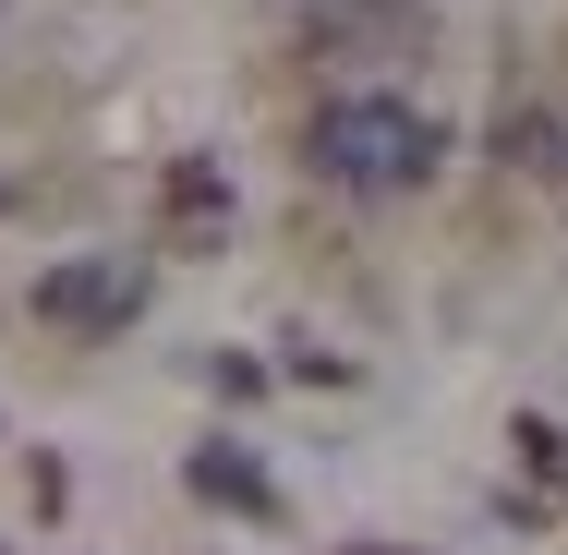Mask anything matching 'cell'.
<instances>
[{"instance_id":"cell-1","label":"cell","mask_w":568,"mask_h":555,"mask_svg":"<svg viewBox=\"0 0 568 555\" xmlns=\"http://www.w3.org/2000/svg\"><path fill=\"white\" fill-rule=\"evenodd\" d=\"M303 157H315L327 194H363V206H375V194H424V182H436V121L412 110V97H387V85H351V97L315 110Z\"/></svg>"},{"instance_id":"cell-2","label":"cell","mask_w":568,"mask_h":555,"mask_svg":"<svg viewBox=\"0 0 568 555\" xmlns=\"http://www.w3.org/2000/svg\"><path fill=\"white\" fill-rule=\"evenodd\" d=\"M37 315L61 338H121L133 315H145V266L133 254H85V266H49L37 278Z\"/></svg>"},{"instance_id":"cell-3","label":"cell","mask_w":568,"mask_h":555,"mask_svg":"<svg viewBox=\"0 0 568 555\" xmlns=\"http://www.w3.org/2000/svg\"><path fill=\"white\" fill-rule=\"evenodd\" d=\"M315 61H412L424 49V0H315Z\"/></svg>"},{"instance_id":"cell-4","label":"cell","mask_w":568,"mask_h":555,"mask_svg":"<svg viewBox=\"0 0 568 555\" xmlns=\"http://www.w3.org/2000/svg\"><path fill=\"white\" fill-rule=\"evenodd\" d=\"M194 495H206V507H230V520H278V483H266L242 446H194Z\"/></svg>"},{"instance_id":"cell-5","label":"cell","mask_w":568,"mask_h":555,"mask_svg":"<svg viewBox=\"0 0 568 555\" xmlns=\"http://www.w3.org/2000/svg\"><path fill=\"white\" fill-rule=\"evenodd\" d=\"M496 157H508L532 194H568V121H557V110H520L508 133H496Z\"/></svg>"},{"instance_id":"cell-6","label":"cell","mask_w":568,"mask_h":555,"mask_svg":"<svg viewBox=\"0 0 568 555\" xmlns=\"http://www.w3.org/2000/svg\"><path fill=\"white\" fill-rule=\"evenodd\" d=\"M351 555H399V544H351Z\"/></svg>"}]
</instances>
